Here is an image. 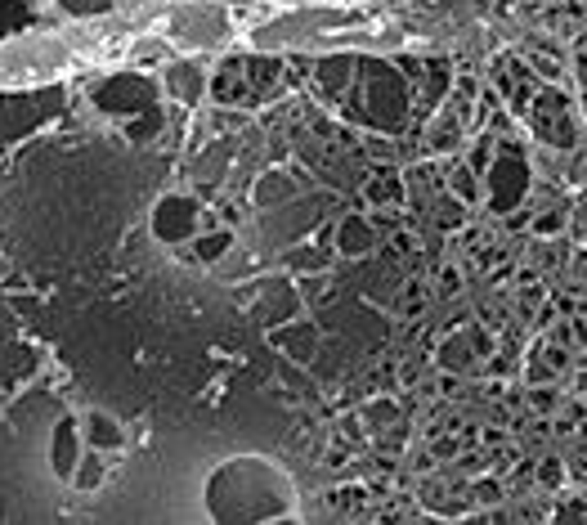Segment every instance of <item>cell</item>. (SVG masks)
I'll return each mask as SVG.
<instances>
[{"mask_svg":"<svg viewBox=\"0 0 587 525\" xmlns=\"http://www.w3.org/2000/svg\"><path fill=\"white\" fill-rule=\"evenodd\" d=\"M578 391H583V395H587V373H583V377H578Z\"/></svg>","mask_w":587,"mask_h":525,"instance_id":"obj_4","label":"cell"},{"mask_svg":"<svg viewBox=\"0 0 587 525\" xmlns=\"http://www.w3.org/2000/svg\"><path fill=\"white\" fill-rule=\"evenodd\" d=\"M489 184H493V202H498V211H507L515 197L525 193V184H529V166H525V158H515V153H503V162L493 166Z\"/></svg>","mask_w":587,"mask_h":525,"instance_id":"obj_2","label":"cell"},{"mask_svg":"<svg viewBox=\"0 0 587 525\" xmlns=\"http://www.w3.org/2000/svg\"><path fill=\"white\" fill-rule=\"evenodd\" d=\"M542 480H547V485H561V462H547V467H542Z\"/></svg>","mask_w":587,"mask_h":525,"instance_id":"obj_3","label":"cell"},{"mask_svg":"<svg viewBox=\"0 0 587 525\" xmlns=\"http://www.w3.org/2000/svg\"><path fill=\"white\" fill-rule=\"evenodd\" d=\"M534 131L538 139H547V144H561L569 148L574 144V121H569V108H565V94L556 90H538V104H534Z\"/></svg>","mask_w":587,"mask_h":525,"instance_id":"obj_1","label":"cell"}]
</instances>
